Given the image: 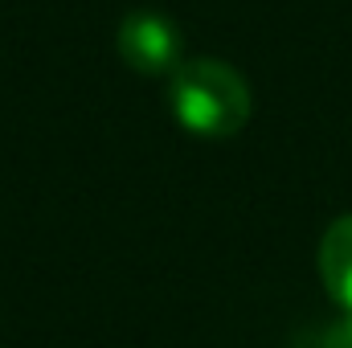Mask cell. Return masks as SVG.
Masks as SVG:
<instances>
[{"instance_id": "6da1fadb", "label": "cell", "mask_w": 352, "mask_h": 348, "mask_svg": "<svg viewBox=\"0 0 352 348\" xmlns=\"http://www.w3.org/2000/svg\"><path fill=\"white\" fill-rule=\"evenodd\" d=\"M176 123L197 140H234L254 111L246 78L217 58H184L168 74Z\"/></svg>"}, {"instance_id": "7a4b0ae2", "label": "cell", "mask_w": 352, "mask_h": 348, "mask_svg": "<svg viewBox=\"0 0 352 348\" xmlns=\"http://www.w3.org/2000/svg\"><path fill=\"white\" fill-rule=\"evenodd\" d=\"M115 50L144 78H168L176 66L184 62L180 29H176L164 12H152V8H135V12H127L119 21Z\"/></svg>"}, {"instance_id": "3957f363", "label": "cell", "mask_w": 352, "mask_h": 348, "mask_svg": "<svg viewBox=\"0 0 352 348\" xmlns=\"http://www.w3.org/2000/svg\"><path fill=\"white\" fill-rule=\"evenodd\" d=\"M320 279L340 312H352V213L336 217L320 238Z\"/></svg>"}, {"instance_id": "277c9868", "label": "cell", "mask_w": 352, "mask_h": 348, "mask_svg": "<svg viewBox=\"0 0 352 348\" xmlns=\"http://www.w3.org/2000/svg\"><path fill=\"white\" fill-rule=\"evenodd\" d=\"M291 348H352V312H344L340 320L303 328V332L291 340Z\"/></svg>"}]
</instances>
